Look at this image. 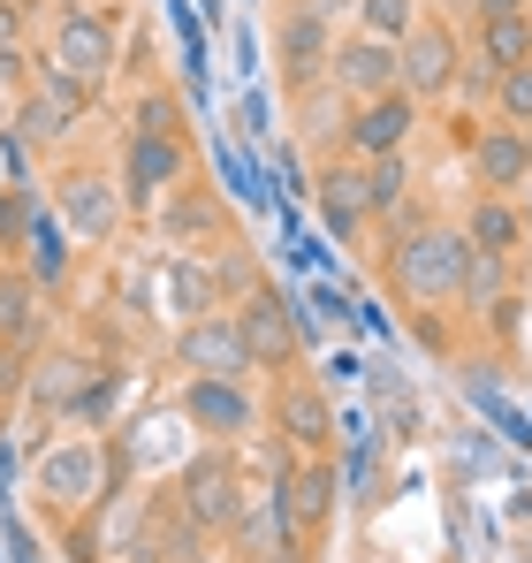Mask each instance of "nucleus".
I'll return each mask as SVG.
<instances>
[{
  "label": "nucleus",
  "instance_id": "1",
  "mask_svg": "<svg viewBox=\"0 0 532 563\" xmlns=\"http://www.w3.org/2000/svg\"><path fill=\"white\" fill-rule=\"evenodd\" d=\"M464 267H472V236H464V229H419V236H403L396 260H388L396 289L419 297V305H448V297L464 289Z\"/></svg>",
  "mask_w": 532,
  "mask_h": 563
},
{
  "label": "nucleus",
  "instance_id": "2",
  "mask_svg": "<svg viewBox=\"0 0 532 563\" xmlns=\"http://www.w3.org/2000/svg\"><path fill=\"white\" fill-rule=\"evenodd\" d=\"M396 85L403 92H448L456 85V38H448L442 23H411L403 31V46H396Z\"/></svg>",
  "mask_w": 532,
  "mask_h": 563
},
{
  "label": "nucleus",
  "instance_id": "3",
  "mask_svg": "<svg viewBox=\"0 0 532 563\" xmlns=\"http://www.w3.org/2000/svg\"><path fill=\"white\" fill-rule=\"evenodd\" d=\"M176 358H182V366H198V374H213V380H244V374H252L244 328H236V320H213V312H198V320L182 328Z\"/></svg>",
  "mask_w": 532,
  "mask_h": 563
},
{
  "label": "nucleus",
  "instance_id": "4",
  "mask_svg": "<svg viewBox=\"0 0 532 563\" xmlns=\"http://www.w3.org/2000/svg\"><path fill=\"white\" fill-rule=\"evenodd\" d=\"M114 69V31L99 23V15H69L62 31H54V77H69V85H99Z\"/></svg>",
  "mask_w": 532,
  "mask_h": 563
},
{
  "label": "nucleus",
  "instance_id": "5",
  "mask_svg": "<svg viewBox=\"0 0 532 563\" xmlns=\"http://www.w3.org/2000/svg\"><path fill=\"white\" fill-rule=\"evenodd\" d=\"M182 503H190V526H206V533H221V526L244 518V487H236V472L221 465V457L182 472Z\"/></svg>",
  "mask_w": 532,
  "mask_h": 563
},
{
  "label": "nucleus",
  "instance_id": "6",
  "mask_svg": "<svg viewBox=\"0 0 532 563\" xmlns=\"http://www.w3.org/2000/svg\"><path fill=\"white\" fill-rule=\"evenodd\" d=\"M182 411H190V427H198V434H221V442L252 434V396H244L236 380L198 374V380H190V396H182Z\"/></svg>",
  "mask_w": 532,
  "mask_h": 563
},
{
  "label": "nucleus",
  "instance_id": "7",
  "mask_svg": "<svg viewBox=\"0 0 532 563\" xmlns=\"http://www.w3.org/2000/svg\"><path fill=\"white\" fill-rule=\"evenodd\" d=\"M328 77H335V92H403L396 85V54H388V38H351V46H335L328 54Z\"/></svg>",
  "mask_w": 532,
  "mask_h": 563
},
{
  "label": "nucleus",
  "instance_id": "8",
  "mask_svg": "<svg viewBox=\"0 0 532 563\" xmlns=\"http://www.w3.org/2000/svg\"><path fill=\"white\" fill-rule=\"evenodd\" d=\"M236 328H244L252 366H289V351H297V320L281 312V297H274V289H252V305L236 312Z\"/></svg>",
  "mask_w": 532,
  "mask_h": 563
},
{
  "label": "nucleus",
  "instance_id": "9",
  "mask_svg": "<svg viewBox=\"0 0 532 563\" xmlns=\"http://www.w3.org/2000/svg\"><path fill=\"white\" fill-rule=\"evenodd\" d=\"M411 92H380L365 99V114L351 122V153H365V161H380V153H403V137H411Z\"/></svg>",
  "mask_w": 532,
  "mask_h": 563
},
{
  "label": "nucleus",
  "instance_id": "10",
  "mask_svg": "<svg viewBox=\"0 0 532 563\" xmlns=\"http://www.w3.org/2000/svg\"><path fill=\"white\" fill-rule=\"evenodd\" d=\"M472 168H479V184H487V190L525 184V168H532V137L518 130V122H495V130H479V145H472Z\"/></svg>",
  "mask_w": 532,
  "mask_h": 563
},
{
  "label": "nucleus",
  "instance_id": "11",
  "mask_svg": "<svg viewBox=\"0 0 532 563\" xmlns=\"http://www.w3.org/2000/svg\"><path fill=\"white\" fill-rule=\"evenodd\" d=\"M335 487H343V479H335L328 465H304V472H281V487H274V495H281V518L312 533V526H328V510H335Z\"/></svg>",
  "mask_w": 532,
  "mask_h": 563
},
{
  "label": "nucleus",
  "instance_id": "12",
  "mask_svg": "<svg viewBox=\"0 0 532 563\" xmlns=\"http://www.w3.org/2000/svg\"><path fill=\"white\" fill-rule=\"evenodd\" d=\"M176 176H182V137L176 130H137V145H130V190L160 198Z\"/></svg>",
  "mask_w": 532,
  "mask_h": 563
},
{
  "label": "nucleus",
  "instance_id": "13",
  "mask_svg": "<svg viewBox=\"0 0 532 563\" xmlns=\"http://www.w3.org/2000/svg\"><path fill=\"white\" fill-rule=\"evenodd\" d=\"M77 107H85V85H69V77L46 69V85L23 99V137H62L77 122Z\"/></svg>",
  "mask_w": 532,
  "mask_h": 563
},
{
  "label": "nucleus",
  "instance_id": "14",
  "mask_svg": "<svg viewBox=\"0 0 532 563\" xmlns=\"http://www.w3.org/2000/svg\"><path fill=\"white\" fill-rule=\"evenodd\" d=\"M479 54H487V69H495V77H502V69H518V62H532V15H525V8L479 15Z\"/></svg>",
  "mask_w": 532,
  "mask_h": 563
},
{
  "label": "nucleus",
  "instance_id": "15",
  "mask_svg": "<svg viewBox=\"0 0 532 563\" xmlns=\"http://www.w3.org/2000/svg\"><path fill=\"white\" fill-rule=\"evenodd\" d=\"M274 411H281V434H289V442H304V450H320V442L335 434V411H328V396H320V388H304V380H289Z\"/></svg>",
  "mask_w": 532,
  "mask_h": 563
},
{
  "label": "nucleus",
  "instance_id": "16",
  "mask_svg": "<svg viewBox=\"0 0 532 563\" xmlns=\"http://www.w3.org/2000/svg\"><path fill=\"white\" fill-rule=\"evenodd\" d=\"M328 54H335V46H328V23H320L312 8L281 23V69H289L297 85H304V77H320V62H328Z\"/></svg>",
  "mask_w": 532,
  "mask_h": 563
},
{
  "label": "nucleus",
  "instance_id": "17",
  "mask_svg": "<svg viewBox=\"0 0 532 563\" xmlns=\"http://www.w3.org/2000/svg\"><path fill=\"white\" fill-rule=\"evenodd\" d=\"M62 213H69L77 236H107L114 229V190L99 184V176H69L62 184Z\"/></svg>",
  "mask_w": 532,
  "mask_h": 563
},
{
  "label": "nucleus",
  "instance_id": "18",
  "mask_svg": "<svg viewBox=\"0 0 532 563\" xmlns=\"http://www.w3.org/2000/svg\"><path fill=\"white\" fill-rule=\"evenodd\" d=\"M38 479H46L62 503H91V495H107V487H99V450H54V457L38 465Z\"/></svg>",
  "mask_w": 532,
  "mask_h": 563
},
{
  "label": "nucleus",
  "instance_id": "19",
  "mask_svg": "<svg viewBox=\"0 0 532 563\" xmlns=\"http://www.w3.org/2000/svg\"><path fill=\"white\" fill-rule=\"evenodd\" d=\"M320 213H328L335 236H351L357 221H365V176H357V168H328V176H320Z\"/></svg>",
  "mask_w": 532,
  "mask_h": 563
},
{
  "label": "nucleus",
  "instance_id": "20",
  "mask_svg": "<svg viewBox=\"0 0 532 563\" xmlns=\"http://www.w3.org/2000/svg\"><path fill=\"white\" fill-rule=\"evenodd\" d=\"M464 236H472V252H495V260H510L525 229H518V213H510L502 198H487V206L472 213V229H464Z\"/></svg>",
  "mask_w": 532,
  "mask_h": 563
},
{
  "label": "nucleus",
  "instance_id": "21",
  "mask_svg": "<svg viewBox=\"0 0 532 563\" xmlns=\"http://www.w3.org/2000/svg\"><path fill=\"white\" fill-rule=\"evenodd\" d=\"M403 190H411L403 153H380V161H373V176H365V213H396V206H403Z\"/></svg>",
  "mask_w": 532,
  "mask_h": 563
},
{
  "label": "nucleus",
  "instance_id": "22",
  "mask_svg": "<svg viewBox=\"0 0 532 563\" xmlns=\"http://www.w3.org/2000/svg\"><path fill=\"white\" fill-rule=\"evenodd\" d=\"M419 23V0H365V31L373 38H403Z\"/></svg>",
  "mask_w": 532,
  "mask_h": 563
},
{
  "label": "nucleus",
  "instance_id": "23",
  "mask_svg": "<svg viewBox=\"0 0 532 563\" xmlns=\"http://www.w3.org/2000/svg\"><path fill=\"white\" fill-rule=\"evenodd\" d=\"M495 92H502V114H510V122L525 130V122H532V62L502 69V77H495Z\"/></svg>",
  "mask_w": 532,
  "mask_h": 563
},
{
  "label": "nucleus",
  "instance_id": "24",
  "mask_svg": "<svg viewBox=\"0 0 532 563\" xmlns=\"http://www.w3.org/2000/svg\"><path fill=\"white\" fill-rule=\"evenodd\" d=\"M77 380H85V358H54V366L38 374V404H46V411H62V404L77 396Z\"/></svg>",
  "mask_w": 532,
  "mask_h": 563
},
{
  "label": "nucleus",
  "instance_id": "25",
  "mask_svg": "<svg viewBox=\"0 0 532 563\" xmlns=\"http://www.w3.org/2000/svg\"><path fill=\"white\" fill-rule=\"evenodd\" d=\"M31 267H38V282H62V244H54V229H46V221L31 229Z\"/></svg>",
  "mask_w": 532,
  "mask_h": 563
},
{
  "label": "nucleus",
  "instance_id": "26",
  "mask_svg": "<svg viewBox=\"0 0 532 563\" xmlns=\"http://www.w3.org/2000/svg\"><path fill=\"white\" fill-rule=\"evenodd\" d=\"M373 388H380V404H388V419H403V434H411V419H419V404H411V388H403L396 374H380Z\"/></svg>",
  "mask_w": 532,
  "mask_h": 563
},
{
  "label": "nucleus",
  "instance_id": "27",
  "mask_svg": "<svg viewBox=\"0 0 532 563\" xmlns=\"http://www.w3.org/2000/svg\"><path fill=\"white\" fill-rule=\"evenodd\" d=\"M373 479H380V465H373V442H357V457H351V495H357V503H373V495H380Z\"/></svg>",
  "mask_w": 532,
  "mask_h": 563
},
{
  "label": "nucleus",
  "instance_id": "28",
  "mask_svg": "<svg viewBox=\"0 0 532 563\" xmlns=\"http://www.w3.org/2000/svg\"><path fill=\"white\" fill-rule=\"evenodd\" d=\"M23 320H31V305H23V282H0V328L15 335Z\"/></svg>",
  "mask_w": 532,
  "mask_h": 563
},
{
  "label": "nucleus",
  "instance_id": "29",
  "mask_svg": "<svg viewBox=\"0 0 532 563\" xmlns=\"http://www.w3.org/2000/svg\"><path fill=\"white\" fill-rule=\"evenodd\" d=\"M328 374H335V380H357V374H365V358H357V351H335V358H328Z\"/></svg>",
  "mask_w": 532,
  "mask_h": 563
},
{
  "label": "nucleus",
  "instance_id": "30",
  "mask_svg": "<svg viewBox=\"0 0 532 563\" xmlns=\"http://www.w3.org/2000/svg\"><path fill=\"white\" fill-rule=\"evenodd\" d=\"M0 62H15V8L0 0Z\"/></svg>",
  "mask_w": 532,
  "mask_h": 563
},
{
  "label": "nucleus",
  "instance_id": "31",
  "mask_svg": "<svg viewBox=\"0 0 532 563\" xmlns=\"http://www.w3.org/2000/svg\"><path fill=\"white\" fill-rule=\"evenodd\" d=\"M502 8H525V0H479V15H502Z\"/></svg>",
  "mask_w": 532,
  "mask_h": 563
},
{
  "label": "nucleus",
  "instance_id": "32",
  "mask_svg": "<svg viewBox=\"0 0 532 563\" xmlns=\"http://www.w3.org/2000/svg\"><path fill=\"white\" fill-rule=\"evenodd\" d=\"M0 229H8V198H0Z\"/></svg>",
  "mask_w": 532,
  "mask_h": 563
},
{
  "label": "nucleus",
  "instance_id": "33",
  "mask_svg": "<svg viewBox=\"0 0 532 563\" xmlns=\"http://www.w3.org/2000/svg\"><path fill=\"white\" fill-rule=\"evenodd\" d=\"M0 77H8V62H0Z\"/></svg>",
  "mask_w": 532,
  "mask_h": 563
}]
</instances>
